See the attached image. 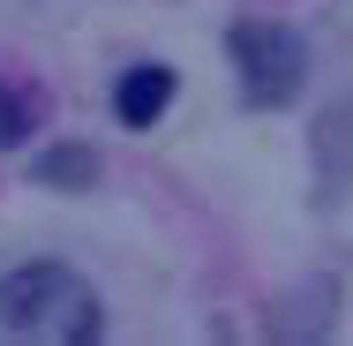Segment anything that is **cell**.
Masks as SVG:
<instances>
[{"label": "cell", "mask_w": 353, "mask_h": 346, "mask_svg": "<svg viewBox=\"0 0 353 346\" xmlns=\"http://www.w3.org/2000/svg\"><path fill=\"white\" fill-rule=\"evenodd\" d=\"M98 331V294L68 264H23L0 278V346H83Z\"/></svg>", "instance_id": "6da1fadb"}, {"label": "cell", "mask_w": 353, "mask_h": 346, "mask_svg": "<svg viewBox=\"0 0 353 346\" xmlns=\"http://www.w3.org/2000/svg\"><path fill=\"white\" fill-rule=\"evenodd\" d=\"M233 68L248 106H293L308 83V46L285 23H233Z\"/></svg>", "instance_id": "7a4b0ae2"}, {"label": "cell", "mask_w": 353, "mask_h": 346, "mask_svg": "<svg viewBox=\"0 0 353 346\" xmlns=\"http://www.w3.org/2000/svg\"><path fill=\"white\" fill-rule=\"evenodd\" d=\"M165 106H173V68H165V61H143V68H128L113 83V113H121L128 128H150Z\"/></svg>", "instance_id": "3957f363"}, {"label": "cell", "mask_w": 353, "mask_h": 346, "mask_svg": "<svg viewBox=\"0 0 353 346\" xmlns=\"http://www.w3.org/2000/svg\"><path fill=\"white\" fill-rule=\"evenodd\" d=\"M46 189H90V173H98V158L83 151V143H61V151H46L38 166H30Z\"/></svg>", "instance_id": "277c9868"}, {"label": "cell", "mask_w": 353, "mask_h": 346, "mask_svg": "<svg viewBox=\"0 0 353 346\" xmlns=\"http://www.w3.org/2000/svg\"><path fill=\"white\" fill-rule=\"evenodd\" d=\"M30 113H38V98L0 90V143H23V136H30Z\"/></svg>", "instance_id": "5b68a950"}]
</instances>
